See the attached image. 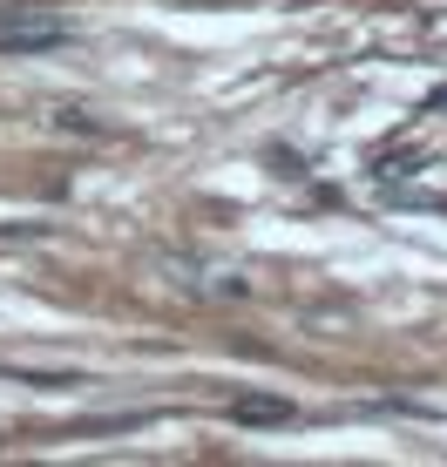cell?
Listing matches in <instances>:
<instances>
[{
  "instance_id": "obj_1",
  "label": "cell",
  "mask_w": 447,
  "mask_h": 467,
  "mask_svg": "<svg viewBox=\"0 0 447 467\" xmlns=\"http://www.w3.org/2000/svg\"><path fill=\"white\" fill-rule=\"evenodd\" d=\"M68 41V21H47L35 7H0V47L7 55H35V47H61Z\"/></svg>"
},
{
  "instance_id": "obj_2",
  "label": "cell",
  "mask_w": 447,
  "mask_h": 467,
  "mask_svg": "<svg viewBox=\"0 0 447 467\" xmlns=\"http://www.w3.org/2000/svg\"><path fill=\"white\" fill-rule=\"evenodd\" d=\"M292 400H271V393H237L231 400V420H244V427H285L292 420Z\"/></svg>"
}]
</instances>
